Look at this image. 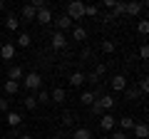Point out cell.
Wrapping results in <instances>:
<instances>
[{
    "label": "cell",
    "instance_id": "20",
    "mask_svg": "<svg viewBox=\"0 0 149 139\" xmlns=\"http://www.w3.org/2000/svg\"><path fill=\"white\" fill-rule=\"evenodd\" d=\"M67 82H70L72 87H82V85H85V75H82V72H72Z\"/></svg>",
    "mask_w": 149,
    "mask_h": 139
},
{
    "label": "cell",
    "instance_id": "17",
    "mask_svg": "<svg viewBox=\"0 0 149 139\" xmlns=\"http://www.w3.org/2000/svg\"><path fill=\"white\" fill-rule=\"evenodd\" d=\"M70 139H95V137H92V132H90L87 127H77V129L72 132V137H70Z\"/></svg>",
    "mask_w": 149,
    "mask_h": 139
},
{
    "label": "cell",
    "instance_id": "13",
    "mask_svg": "<svg viewBox=\"0 0 149 139\" xmlns=\"http://www.w3.org/2000/svg\"><path fill=\"white\" fill-rule=\"evenodd\" d=\"M5 122L10 124V129H15V127H20V124H22V117H20L17 112H13V109H10V112L5 114Z\"/></svg>",
    "mask_w": 149,
    "mask_h": 139
},
{
    "label": "cell",
    "instance_id": "28",
    "mask_svg": "<svg viewBox=\"0 0 149 139\" xmlns=\"http://www.w3.org/2000/svg\"><path fill=\"white\" fill-rule=\"evenodd\" d=\"M124 97H127L129 102H134V99H139V90H132V87H127V90H124Z\"/></svg>",
    "mask_w": 149,
    "mask_h": 139
},
{
    "label": "cell",
    "instance_id": "34",
    "mask_svg": "<svg viewBox=\"0 0 149 139\" xmlns=\"http://www.w3.org/2000/svg\"><path fill=\"white\" fill-rule=\"evenodd\" d=\"M0 112H3V114L10 112V102H8V99H0Z\"/></svg>",
    "mask_w": 149,
    "mask_h": 139
},
{
    "label": "cell",
    "instance_id": "33",
    "mask_svg": "<svg viewBox=\"0 0 149 139\" xmlns=\"http://www.w3.org/2000/svg\"><path fill=\"white\" fill-rule=\"evenodd\" d=\"M137 30H139V35H147V32H149V22H147V20H142V22L137 25Z\"/></svg>",
    "mask_w": 149,
    "mask_h": 139
},
{
    "label": "cell",
    "instance_id": "18",
    "mask_svg": "<svg viewBox=\"0 0 149 139\" xmlns=\"http://www.w3.org/2000/svg\"><path fill=\"white\" fill-rule=\"evenodd\" d=\"M3 90H5V95H17V92H20V82H13V80H8L5 85H3Z\"/></svg>",
    "mask_w": 149,
    "mask_h": 139
},
{
    "label": "cell",
    "instance_id": "30",
    "mask_svg": "<svg viewBox=\"0 0 149 139\" xmlns=\"http://www.w3.org/2000/svg\"><path fill=\"white\" fill-rule=\"evenodd\" d=\"M62 124H65V127H72V124H74V114L72 112H65L62 114Z\"/></svg>",
    "mask_w": 149,
    "mask_h": 139
},
{
    "label": "cell",
    "instance_id": "25",
    "mask_svg": "<svg viewBox=\"0 0 149 139\" xmlns=\"http://www.w3.org/2000/svg\"><path fill=\"white\" fill-rule=\"evenodd\" d=\"M100 15V5H85V17H97Z\"/></svg>",
    "mask_w": 149,
    "mask_h": 139
},
{
    "label": "cell",
    "instance_id": "35",
    "mask_svg": "<svg viewBox=\"0 0 149 139\" xmlns=\"http://www.w3.org/2000/svg\"><path fill=\"white\" fill-rule=\"evenodd\" d=\"M104 72H107V65H102V62H100V65L95 67V75H97V77H102Z\"/></svg>",
    "mask_w": 149,
    "mask_h": 139
},
{
    "label": "cell",
    "instance_id": "38",
    "mask_svg": "<svg viewBox=\"0 0 149 139\" xmlns=\"http://www.w3.org/2000/svg\"><path fill=\"white\" fill-rule=\"evenodd\" d=\"M114 3H117V0H104V3H102V5H104L107 10H114Z\"/></svg>",
    "mask_w": 149,
    "mask_h": 139
},
{
    "label": "cell",
    "instance_id": "26",
    "mask_svg": "<svg viewBox=\"0 0 149 139\" xmlns=\"http://www.w3.org/2000/svg\"><path fill=\"white\" fill-rule=\"evenodd\" d=\"M35 99H37V104H47V102H50V92L37 90V97H35Z\"/></svg>",
    "mask_w": 149,
    "mask_h": 139
},
{
    "label": "cell",
    "instance_id": "37",
    "mask_svg": "<svg viewBox=\"0 0 149 139\" xmlns=\"http://www.w3.org/2000/svg\"><path fill=\"white\" fill-rule=\"evenodd\" d=\"M17 137H20V127H15L10 134H8V139H17Z\"/></svg>",
    "mask_w": 149,
    "mask_h": 139
},
{
    "label": "cell",
    "instance_id": "5",
    "mask_svg": "<svg viewBox=\"0 0 149 139\" xmlns=\"http://www.w3.org/2000/svg\"><path fill=\"white\" fill-rule=\"evenodd\" d=\"M52 20H55V30H57V32H65V30H70V27L74 25L65 13H62V15H57V17H52Z\"/></svg>",
    "mask_w": 149,
    "mask_h": 139
},
{
    "label": "cell",
    "instance_id": "6",
    "mask_svg": "<svg viewBox=\"0 0 149 139\" xmlns=\"http://www.w3.org/2000/svg\"><path fill=\"white\" fill-rule=\"evenodd\" d=\"M109 87H112L114 95H117V92H124V90H127V77H124V75H114L112 82H109Z\"/></svg>",
    "mask_w": 149,
    "mask_h": 139
},
{
    "label": "cell",
    "instance_id": "40",
    "mask_svg": "<svg viewBox=\"0 0 149 139\" xmlns=\"http://www.w3.org/2000/svg\"><path fill=\"white\" fill-rule=\"evenodd\" d=\"M17 139H35V137H30V134H20Z\"/></svg>",
    "mask_w": 149,
    "mask_h": 139
},
{
    "label": "cell",
    "instance_id": "23",
    "mask_svg": "<svg viewBox=\"0 0 149 139\" xmlns=\"http://www.w3.org/2000/svg\"><path fill=\"white\" fill-rule=\"evenodd\" d=\"M22 104H25V109L35 112V109H37V99H35V95H27L25 99H22Z\"/></svg>",
    "mask_w": 149,
    "mask_h": 139
},
{
    "label": "cell",
    "instance_id": "32",
    "mask_svg": "<svg viewBox=\"0 0 149 139\" xmlns=\"http://www.w3.org/2000/svg\"><path fill=\"white\" fill-rule=\"evenodd\" d=\"M30 5L35 8V13H37V10H42V8H47V0H32Z\"/></svg>",
    "mask_w": 149,
    "mask_h": 139
},
{
    "label": "cell",
    "instance_id": "27",
    "mask_svg": "<svg viewBox=\"0 0 149 139\" xmlns=\"http://www.w3.org/2000/svg\"><path fill=\"white\" fill-rule=\"evenodd\" d=\"M90 114H92V117H102V114H104V109L100 107V102H92V104H90Z\"/></svg>",
    "mask_w": 149,
    "mask_h": 139
},
{
    "label": "cell",
    "instance_id": "15",
    "mask_svg": "<svg viewBox=\"0 0 149 139\" xmlns=\"http://www.w3.org/2000/svg\"><path fill=\"white\" fill-rule=\"evenodd\" d=\"M0 57H3V60H13V57H15V45L5 42L3 47H0Z\"/></svg>",
    "mask_w": 149,
    "mask_h": 139
},
{
    "label": "cell",
    "instance_id": "12",
    "mask_svg": "<svg viewBox=\"0 0 149 139\" xmlns=\"http://www.w3.org/2000/svg\"><path fill=\"white\" fill-rule=\"evenodd\" d=\"M132 132H134V137H137V139H147V137H149V127H147L144 122H137Z\"/></svg>",
    "mask_w": 149,
    "mask_h": 139
},
{
    "label": "cell",
    "instance_id": "8",
    "mask_svg": "<svg viewBox=\"0 0 149 139\" xmlns=\"http://www.w3.org/2000/svg\"><path fill=\"white\" fill-rule=\"evenodd\" d=\"M147 8V3H139V0H132V3H124V13L127 15H139V13Z\"/></svg>",
    "mask_w": 149,
    "mask_h": 139
},
{
    "label": "cell",
    "instance_id": "43",
    "mask_svg": "<svg viewBox=\"0 0 149 139\" xmlns=\"http://www.w3.org/2000/svg\"><path fill=\"white\" fill-rule=\"evenodd\" d=\"M5 139H8V137H5Z\"/></svg>",
    "mask_w": 149,
    "mask_h": 139
},
{
    "label": "cell",
    "instance_id": "10",
    "mask_svg": "<svg viewBox=\"0 0 149 139\" xmlns=\"http://www.w3.org/2000/svg\"><path fill=\"white\" fill-rule=\"evenodd\" d=\"M97 102H100V107L104 109V112H109V109L114 107V104H117V99H114V95H102V97H100Z\"/></svg>",
    "mask_w": 149,
    "mask_h": 139
},
{
    "label": "cell",
    "instance_id": "11",
    "mask_svg": "<svg viewBox=\"0 0 149 139\" xmlns=\"http://www.w3.org/2000/svg\"><path fill=\"white\" fill-rule=\"evenodd\" d=\"M117 122H119V127H122V132H132V129H134V124H137V119H134V117H129V114H124V117H119Z\"/></svg>",
    "mask_w": 149,
    "mask_h": 139
},
{
    "label": "cell",
    "instance_id": "1",
    "mask_svg": "<svg viewBox=\"0 0 149 139\" xmlns=\"http://www.w3.org/2000/svg\"><path fill=\"white\" fill-rule=\"evenodd\" d=\"M65 15H67L72 22L82 20V17H85V3H82V0H72V3L67 5V10H65Z\"/></svg>",
    "mask_w": 149,
    "mask_h": 139
},
{
    "label": "cell",
    "instance_id": "7",
    "mask_svg": "<svg viewBox=\"0 0 149 139\" xmlns=\"http://www.w3.org/2000/svg\"><path fill=\"white\" fill-rule=\"evenodd\" d=\"M35 22H40V25H50V22H52V10H50V5L35 13Z\"/></svg>",
    "mask_w": 149,
    "mask_h": 139
},
{
    "label": "cell",
    "instance_id": "21",
    "mask_svg": "<svg viewBox=\"0 0 149 139\" xmlns=\"http://www.w3.org/2000/svg\"><path fill=\"white\" fill-rule=\"evenodd\" d=\"M80 102L85 104V107H90L92 102H97V97H95V92H92V90H87V92H82V95H80Z\"/></svg>",
    "mask_w": 149,
    "mask_h": 139
},
{
    "label": "cell",
    "instance_id": "29",
    "mask_svg": "<svg viewBox=\"0 0 149 139\" xmlns=\"http://www.w3.org/2000/svg\"><path fill=\"white\" fill-rule=\"evenodd\" d=\"M102 52L112 55V52H114V42H112V40H104V42H102Z\"/></svg>",
    "mask_w": 149,
    "mask_h": 139
},
{
    "label": "cell",
    "instance_id": "4",
    "mask_svg": "<svg viewBox=\"0 0 149 139\" xmlns=\"http://www.w3.org/2000/svg\"><path fill=\"white\" fill-rule=\"evenodd\" d=\"M114 124H117V119H114V114L104 112V114L100 117V129H102V132H112V129H114Z\"/></svg>",
    "mask_w": 149,
    "mask_h": 139
},
{
    "label": "cell",
    "instance_id": "31",
    "mask_svg": "<svg viewBox=\"0 0 149 139\" xmlns=\"http://www.w3.org/2000/svg\"><path fill=\"white\" fill-rule=\"evenodd\" d=\"M147 92H149V80L142 77V80H139V95H147Z\"/></svg>",
    "mask_w": 149,
    "mask_h": 139
},
{
    "label": "cell",
    "instance_id": "2",
    "mask_svg": "<svg viewBox=\"0 0 149 139\" xmlns=\"http://www.w3.org/2000/svg\"><path fill=\"white\" fill-rule=\"evenodd\" d=\"M22 87H27V90H40V87H42V77L37 75V72H27L25 77H22Z\"/></svg>",
    "mask_w": 149,
    "mask_h": 139
},
{
    "label": "cell",
    "instance_id": "19",
    "mask_svg": "<svg viewBox=\"0 0 149 139\" xmlns=\"http://www.w3.org/2000/svg\"><path fill=\"white\" fill-rule=\"evenodd\" d=\"M32 45V35L30 32H20L17 35V47H30Z\"/></svg>",
    "mask_w": 149,
    "mask_h": 139
},
{
    "label": "cell",
    "instance_id": "24",
    "mask_svg": "<svg viewBox=\"0 0 149 139\" xmlns=\"http://www.w3.org/2000/svg\"><path fill=\"white\" fill-rule=\"evenodd\" d=\"M72 38L77 40V42H82V40H87V30H85V27H74V30H72Z\"/></svg>",
    "mask_w": 149,
    "mask_h": 139
},
{
    "label": "cell",
    "instance_id": "3",
    "mask_svg": "<svg viewBox=\"0 0 149 139\" xmlns=\"http://www.w3.org/2000/svg\"><path fill=\"white\" fill-rule=\"evenodd\" d=\"M50 45H52V50H65V47H67V35L55 30L52 38H50Z\"/></svg>",
    "mask_w": 149,
    "mask_h": 139
},
{
    "label": "cell",
    "instance_id": "16",
    "mask_svg": "<svg viewBox=\"0 0 149 139\" xmlns=\"http://www.w3.org/2000/svg\"><path fill=\"white\" fill-rule=\"evenodd\" d=\"M5 27H8V30H10V32H15L17 27H20V17H17L15 13H10V15L5 17Z\"/></svg>",
    "mask_w": 149,
    "mask_h": 139
},
{
    "label": "cell",
    "instance_id": "14",
    "mask_svg": "<svg viewBox=\"0 0 149 139\" xmlns=\"http://www.w3.org/2000/svg\"><path fill=\"white\" fill-rule=\"evenodd\" d=\"M22 77H25V72H22V67H20V65H13V67L8 70V80L17 82V80H22Z\"/></svg>",
    "mask_w": 149,
    "mask_h": 139
},
{
    "label": "cell",
    "instance_id": "39",
    "mask_svg": "<svg viewBox=\"0 0 149 139\" xmlns=\"http://www.w3.org/2000/svg\"><path fill=\"white\" fill-rule=\"evenodd\" d=\"M112 139H127V132H122V129H119V132H114V137Z\"/></svg>",
    "mask_w": 149,
    "mask_h": 139
},
{
    "label": "cell",
    "instance_id": "36",
    "mask_svg": "<svg viewBox=\"0 0 149 139\" xmlns=\"http://www.w3.org/2000/svg\"><path fill=\"white\" fill-rule=\"evenodd\" d=\"M139 57H142V60L149 57V47H147V45H142V47H139Z\"/></svg>",
    "mask_w": 149,
    "mask_h": 139
},
{
    "label": "cell",
    "instance_id": "41",
    "mask_svg": "<svg viewBox=\"0 0 149 139\" xmlns=\"http://www.w3.org/2000/svg\"><path fill=\"white\" fill-rule=\"evenodd\" d=\"M57 139H67V137H65V132H60V134H57Z\"/></svg>",
    "mask_w": 149,
    "mask_h": 139
},
{
    "label": "cell",
    "instance_id": "22",
    "mask_svg": "<svg viewBox=\"0 0 149 139\" xmlns=\"http://www.w3.org/2000/svg\"><path fill=\"white\" fill-rule=\"evenodd\" d=\"M22 20H27V22H35V8L27 3L25 8H22Z\"/></svg>",
    "mask_w": 149,
    "mask_h": 139
},
{
    "label": "cell",
    "instance_id": "42",
    "mask_svg": "<svg viewBox=\"0 0 149 139\" xmlns=\"http://www.w3.org/2000/svg\"><path fill=\"white\" fill-rule=\"evenodd\" d=\"M3 8H5V3H3V0H0V13H3Z\"/></svg>",
    "mask_w": 149,
    "mask_h": 139
},
{
    "label": "cell",
    "instance_id": "9",
    "mask_svg": "<svg viewBox=\"0 0 149 139\" xmlns=\"http://www.w3.org/2000/svg\"><path fill=\"white\" fill-rule=\"evenodd\" d=\"M65 99H67V92H65L62 87H52V92H50V102H55V104H62Z\"/></svg>",
    "mask_w": 149,
    "mask_h": 139
}]
</instances>
